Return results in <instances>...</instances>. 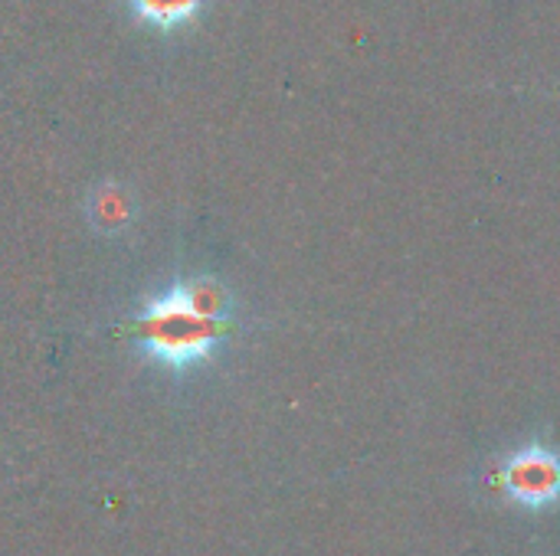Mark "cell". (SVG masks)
<instances>
[{
  "mask_svg": "<svg viewBox=\"0 0 560 556\" xmlns=\"http://www.w3.org/2000/svg\"><path fill=\"white\" fill-rule=\"evenodd\" d=\"M230 328L226 295L207 279L180 282L171 292L151 298L135 318L138 347L174 370L203 364Z\"/></svg>",
  "mask_w": 560,
  "mask_h": 556,
  "instance_id": "1",
  "label": "cell"
},
{
  "mask_svg": "<svg viewBox=\"0 0 560 556\" xmlns=\"http://www.w3.org/2000/svg\"><path fill=\"white\" fill-rule=\"evenodd\" d=\"M502 488L522 511H548L560 501V456L541 442L518 449L502 472Z\"/></svg>",
  "mask_w": 560,
  "mask_h": 556,
  "instance_id": "2",
  "label": "cell"
},
{
  "mask_svg": "<svg viewBox=\"0 0 560 556\" xmlns=\"http://www.w3.org/2000/svg\"><path fill=\"white\" fill-rule=\"evenodd\" d=\"M125 3L141 23L167 33V29L187 26L203 10L207 0H125Z\"/></svg>",
  "mask_w": 560,
  "mask_h": 556,
  "instance_id": "3",
  "label": "cell"
},
{
  "mask_svg": "<svg viewBox=\"0 0 560 556\" xmlns=\"http://www.w3.org/2000/svg\"><path fill=\"white\" fill-rule=\"evenodd\" d=\"M92 220H95L98 229H105V233H115V229L128 226L131 206H128L125 193H121V190H112V187L98 190V193H95V206H92Z\"/></svg>",
  "mask_w": 560,
  "mask_h": 556,
  "instance_id": "4",
  "label": "cell"
}]
</instances>
